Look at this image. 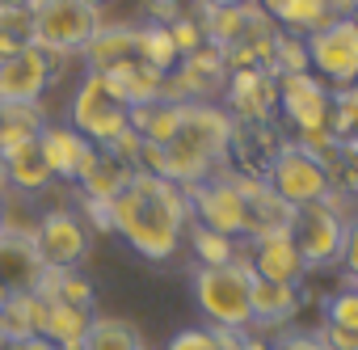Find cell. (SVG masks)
<instances>
[{"label": "cell", "instance_id": "6da1fadb", "mask_svg": "<svg viewBox=\"0 0 358 350\" xmlns=\"http://www.w3.org/2000/svg\"><path fill=\"white\" fill-rule=\"evenodd\" d=\"M114 207V237H122L143 262H169L186 241V228L194 220L186 186L169 178L135 169Z\"/></svg>", "mask_w": 358, "mask_h": 350}, {"label": "cell", "instance_id": "7a4b0ae2", "mask_svg": "<svg viewBox=\"0 0 358 350\" xmlns=\"http://www.w3.org/2000/svg\"><path fill=\"white\" fill-rule=\"evenodd\" d=\"M232 114L215 102H186L182 106V122L177 135L160 148V144H139V160L135 169L169 178L177 186H194L211 173H220L228 164V148H232Z\"/></svg>", "mask_w": 358, "mask_h": 350}, {"label": "cell", "instance_id": "3957f363", "mask_svg": "<svg viewBox=\"0 0 358 350\" xmlns=\"http://www.w3.org/2000/svg\"><path fill=\"white\" fill-rule=\"evenodd\" d=\"M190 291L215 329H253V304H249L253 270H249L245 253L228 266H194Z\"/></svg>", "mask_w": 358, "mask_h": 350}, {"label": "cell", "instance_id": "277c9868", "mask_svg": "<svg viewBox=\"0 0 358 350\" xmlns=\"http://www.w3.org/2000/svg\"><path fill=\"white\" fill-rule=\"evenodd\" d=\"M131 106L110 89V80L101 72H89L80 76L76 93H72V106H68V127L80 131L93 148H110L122 131H131Z\"/></svg>", "mask_w": 358, "mask_h": 350}, {"label": "cell", "instance_id": "5b68a950", "mask_svg": "<svg viewBox=\"0 0 358 350\" xmlns=\"http://www.w3.org/2000/svg\"><path fill=\"white\" fill-rule=\"evenodd\" d=\"M30 22H34V47H43L55 59L85 51L101 26L97 9H89L85 0H38L30 9Z\"/></svg>", "mask_w": 358, "mask_h": 350}, {"label": "cell", "instance_id": "8992f818", "mask_svg": "<svg viewBox=\"0 0 358 350\" xmlns=\"http://www.w3.org/2000/svg\"><path fill=\"white\" fill-rule=\"evenodd\" d=\"M190 195V211H194V224L203 228H215L232 241H249L253 224H249V207H245V195L236 190V178L232 169L224 164L220 173H211V178L186 186Z\"/></svg>", "mask_w": 358, "mask_h": 350}, {"label": "cell", "instance_id": "52a82bcc", "mask_svg": "<svg viewBox=\"0 0 358 350\" xmlns=\"http://www.w3.org/2000/svg\"><path fill=\"white\" fill-rule=\"evenodd\" d=\"M308 47V68L333 89H354L358 85V22L354 18H333L316 34L303 38Z\"/></svg>", "mask_w": 358, "mask_h": 350}, {"label": "cell", "instance_id": "ba28073f", "mask_svg": "<svg viewBox=\"0 0 358 350\" xmlns=\"http://www.w3.org/2000/svg\"><path fill=\"white\" fill-rule=\"evenodd\" d=\"M266 182H270L274 195L287 199L295 211H299V207H312V203H324V195L333 190L324 164H320L312 152H303L295 139H291V144H278V152H274V160H270V173H266Z\"/></svg>", "mask_w": 358, "mask_h": 350}, {"label": "cell", "instance_id": "9c48e42d", "mask_svg": "<svg viewBox=\"0 0 358 350\" xmlns=\"http://www.w3.org/2000/svg\"><path fill=\"white\" fill-rule=\"evenodd\" d=\"M345 224L337 211H329L324 203H312V207H299L295 211V224H291V237H295V249L303 258L308 270H324V266H341V249H345Z\"/></svg>", "mask_w": 358, "mask_h": 350}, {"label": "cell", "instance_id": "30bf717a", "mask_svg": "<svg viewBox=\"0 0 358 350\" xmlns=\"http://www.w3.org/2000/svg\"><path fill=\"white\" fill-rule=\"evenodd\" d=\"M34 245H38V253H43L47 266H55V270H80V262L89 253V224L72 207H51V211L38 216Z\"/></svg>", "mask_w": 358, "mask_h": 350}, {"label": "cell", "instance_id": "8fae6325", "mask_svg": "<svg viewBox=\"0 0 358 350\" xmlns=\"http://www.w3.org/2000/svg\"><path fill=\"white\" fill-rule=\"evenodd\" d=\"M55 68L59 59L47 55L43 47H22L13 51L9 59H0V106H30V102H43L47 85L55 80Z\"/></svg>", "mask_w": 358, "mask_h": 350}, {"label": "cell", "instance_id": "7c38bea8", "mask_svg": "<svg viewBox=\"0 0 358 350\" xmlns=\"http://www.w3.org/2000/svg\"><path fill=\"white\" fill-rule=\"evenodd\" d=\"M329 97H333V89L312 72L278 76V114L295 127V135L329 127Z\"/></svg>", "mask_w": 358, "mask_h": 350}, {"label": "cell", "instance_id": "4fadbf2b", "mask_svg": "<svg viewBox=\"0 0 358 350\" xmlns=\"http://www.w3.org/2000/svg\"><path fill=\"white\" fill-rule=\"evenodd\" d=\"M228 114L232 122L241 118V127H270L274 110H278V76L266 68H241L228 72Z\"/></svg>", "mask_w": 358, "mask_h": 350}, {"label": "cell", "instance_id": "5bb4252c", "mask_svg": "<svg viewBox=\"0 0 358 350\" xmlns=\"http://www.w3.org/2000/svg\"><path fill=\"white\" fill-rule=\"evenodd\" d=\"M245 262L257 279H270V283H287V287H299L308 266L295 249V237L291 232H262V237H249L245 241Z\"/></svg>", "mask_w": 358, "mask_h": 350}, {"label": "cell", "instance_id": "9a60e30c", "mask_svg": "<svg viewBox=\"0 0 358 350\" xmlns=\"http://www.w3.org/2000/svg\"><path fill=\"white\" fill-rule=\"evenodd\" d=\"M43 270H47V262H43L34 237L0 228V287H5L9 295L34 291L38 279H43Z\"/></svg>", "mask_w": 358, "mask_h": 350}, {"label": "cell", "instance_id": "2e32d148", "mask_svg": "<svg viewBox=\"0 0 358 350\" xmlns=\"http://www.w3.org/2000/svg\"><path fill=\"white\" fill-rule=\"evenodd\" d=\"M38 148H43V156H47V164H51V178H55V182H80L85 164H89L93 152H97L80 131L59 127V122H47V127L38 131Z\"/></svg>", "mask_w": 358, "mask_h": 350}, {"label": "cell", "instance_id": "e0dca14e", "mask_svg": "<svg viewBox=\"0 0 358 350\" xmlns=\"http://www.w3.org/2000/svg\"><path fill=\"white\" fill-rule=\"evenodd\" d=\"M89 72H110L122 64H139V26H97V34L89 38V47L80 51Z\"/></svg>", "mask_w": 358, "mask_h": 350}, {"label": "cell", "instance_id": "ac0fdd59", "mask_svg": "<svg viewBox=\"0 0 358 350\" xmlns=\"http://www.w3.org/2000/svg\"><path fill=\"white\" fill-rule=\"evenodd\" d=\"M249 304H253V325L278 329V325H291V321L299 316V308H303V291H299V287L270 283V279H257V274H253Z\"/></svg>", "mask_w": 358, "mask_h": 350}, {"label": "cell", "instance_id": "d6986e66", "mask_svg": "<svg viewBox=\"0 0 358 350\" xmlns=\"http://www.w3.org/2000/svg\"><path fill=\"white\" fill-rule=\"evenodd\" d=\"M0 156H5V186H13V190L38 195V190H47L55 182L51 178V164H47V156L38 148V139H26V144L0 152Z\"/></svg>", "mask_w": 358, "mask_h": 350}, {"label": "cell", "instance_id": "ffe728a7", "mask_svg": "<svg viewBox=\"0 0 358 350\" xmlns=\"http://www.w3.org/2000/svg\"><path fill=\"white\" fill-rule=\"evenodd\" d=\"M131 164L127 160H118L114 152H106V148H97L93 152V160L85 164V173H80V199H101V203H114L118 195H122V186L131 182Z\"/></svg>", "mask_w": 358, "mask_h": 350}, {"label": "cell", "instance_id": "44dd1931", "mask_svg": "<svg viewBox=\"0 0 358 350\" xmlns=\"http://www.w3.org/2000/svg\"><path fill=\"white\" fill-rule=\"evenodd\" d=\"M47 300L38 291H22V295H9L5 308H0V325H5V342H17V337H34L43 333L47 325Z\"/></svg>", "mask_w": 358, "mask_h": 350}, {"label": "cell", "instance_id": "7402d4cb", "mask_svg": "<svg viewBox=\"0 0 358 350\" xmlns=\"http://www.w3.org/2000/svg\"><path fill=\"white\" fill-rule=\"evenodd\" d=\"M270 18L282 34L308 38V34H316L320 26L333 22V9H329V0H278V9Z\"/></svg>", "mask_w": 358, "mask_h": 350}, {"label": "cell", "instance_id": "603a6c76", "mask_svg": "<svg viewBox=\"0 0 358 350\" xmlns=\"http://www.w3.org/2000/svg\"><path fill=\"white\" fill-rule=\"evenodd\" d=\"M89 325H93V312H89V308L51 304V308H47L43 337H51L59 350H72V346H85V337H89Z\"/></svg>", "mask_w": 358, "mask_h": 350}, {"label": "cell", "instance_id": "cb8c5ba5", "mask_svg": "<svg viewBox=\"0 0 358 350\" xmlns=\"http://www.w3.org/2000/svg\"><path fill=\"white\" fill-rule=\"evenodd\" d=\"M47 127V114H43V102H30V106H0V152H9L26 139H38V131Z\"/></svg>", "mask_w": 358, "mask_h": 350}, {"label": "cell", "instance_id": "d4e9b609", "mask_svg": "<svg viewBox=\"0 0 358 350\" xmlns=\"http://www.w3.org/2000/svg\"><path fill=\"white\" fill-rule=\"evenodd\" d=\"M85 350H143V337L127 316H97L93 312Z\"/></svg>", "mask_w": 358, "mask_h": 350}, {"label": "cell", "instance_id": "484cf974", "mask_svg": "<svg viewBox=\"0 0 358 350\" xmlns=\"http://www.w3.org/2000/svg\"><path fill=\"white\" fill-rule=\"evenodd\" d=\"M186 241H190V253L199 258V266H228V262L241 258V245H236L232 237H224V232H215V228H203V224H194V220H190V228H186Z\"/></svg>", "mask_w": 358, "mask_h": 350}, {"label": "cell", "instance_id": "4316f807", "mask_svg": "<svg viewBox=\"0 0 358 350\" xmlns=\"http://www.w3.org/2000/svg\"><path fill=\"white\" fill-rule=\"evenodd\" d=\"M38 195H26V190H13L5 186L0 190V228L9 232H22V237H34L38 232Z\"/></svg>", "mask_w": 358, "mask_h": 350}, {"label": "cell", "instance_id": "83f0119b", "mask_svg": "<svg viewBox=\"0 0 358 350\" xmlns=\"http://www.w3.org/2000/svg\"><path fill=\"white\" fill-rule=\"evenodd\" d=\"M139 59L152 64V68L164 72V76L182 64V55H177V47H173V38H169V26H156V22L139 26Z\"/></svg>", "mask_w": 358, "mask_h": 350}, {"label": "cell", "instance_id": "f1b7e54d", "mask_svg": "<svg viewBox=\"0 0 358 350\" xmlns=\"http://www.w3.org/2000/svg\"><path fill=\"white\" fill-rule=\"evenodd\" d=\"M324 325L341 333H358V287H337L324 300Z\"/></svg>", "mask_w": 358, "mask_h": 350}, {"label": "cell", "instance_id": "f546056e", "mask_svg": "<svg viewBox=\"0 0 358 350\" xmlns=\"http://www.w3.org/2000/svg\"><path fill=\"white\" fill-rule=\"evenodd\" d=\"M169 38H173V47H177V55H194L207 38H203V30H199V22L190 18V13H182L177 22H169Z\"/></svg>", "mask_w": 358, "mask_h": 350}, {"label": "cell", "instance_id": "4dcf8cb0", "mask_svg": "<svg viewBox=\"0 0 358 350\" xmlns=\"http://www.w3.org/2000/svg\"><path fill=\"white\" fill-rule=\"evenodd\" d=\"M164 350H220V333L215 329H182L169 337Z\"/></svg>", "mask_w": 358, "mask_h": 350}, {"label": "cell", "instance_id": "1f68e13d", "mask_svg": "<svg viewBox=\"0 0 358 350\" xmlns=\"http://www.w3.org/2000/svg\"><path fill=\"white\" fill-rule=\"evenodd\" d=\"M80 220H85L93 232H101V237L114 232V207L101 203V199H80Z\"/></svg>", "mask_w": 358, "mask_h": 350}, {"label": "cell", "instance_id": "d6a6232c", "mask_svg": "<svg viewBox=\"0 0 358 350\" xmlns=\"http://www.w3.org/2000/svg\"><path fill=\"white\" fill-rule=\"evenodd\" d=\"M341 270L350 283H358V216H350L345 224V249H341Z\"/></svg>", "mask_w": 358, "mask_h": 350}, {"label": "cell", "instance_id": "836d02e7", "mask_svg": "<svg viewBox=\"0 0 358 350\" xmlns=\"http://www.w3.org/2000/svg\"><path fill=\"white\" fill-rule=\"evenodd\" d=\"M270 350H329V346L320 342V333H278Z\"/></svg>", "mask_w": 358, "mask_h": 350}, {"label": "cell", "instance_id": "e575fe53", "mask_svg": "<svg viewBox=\"0 0 358 350\" xmlns=\"http://www.w3.org/2000/svg\"><path fill=\"white\" fill-rule=\"evenodd\" d=\"M5 350H59L51 337H43V333H34V337H17V342H9Z\"/></svg>", "mask_w": 358, "mask_h": 350}, {"label": "cell", "instance_id": "d590c367", "mask_svg": "<svg viewBox=\"0 0 358 350\" xmlns=\"http://www.w3.org/2000/svg\"><path fill=\"white\" fill-rule=\"evenodd\" d=\"M211 9H241V5H253V0H203Z\"/></svg>", "mask_w": 358, "mask_h": 350}, {"label": "cell", "instance_id": "8d00e7d4", "mask_svg": "<svg viewBox=\"0 0 358 350\" xmlns=\"http://www.w3.org/2000/svg\"><path fill=\"white\" fill-rule=\"evenodd\" d=\"M0 190H5V156H0Z\"/></svg>", "mask_w": 358, "mask_h": 350}, {"label": "cell", "instance_id": "74e56055", "mask_svg": "<svg viewBox=\"0 0 358 350\" xmlns=\"http://www.w3.org/2000/svg\"><path fill=\"white\" fill-rule=\"evenodd\" d=\"M85 5H89V9H101V5H106V0H85Z\"/></svg>", "mask_w": 358, "mask_h": 350}, {"label": "cell", "instance_id": "f35d334b", "mask_svg": "<svg viewBox=\"0 0 358 350\" xmlns=\"http://www.w3.org/2000/svg\"><path fill=\"white\" fill-rule=\"evenodd\" d=\"M5 300H9V291H5V287H0V308H5Z\"/></svg>", "mask_w": 358, "mask_h": 350}, {"label": "cell", "instance_id": "ab89813d", "mask_svg": "<svg viewBox=\"0 0 358 350\" xmlns=\"http://www.w3.org/2000/svg\"><path fill=\"white\" fill-rule=\"evenodd\" d=\"M0 346H9V342H5V325H0Z\"/></svg>", "mask_w": 358, "mask_h": 350}, {"label": "cell", "instance_id": "60d3db41", "mask_svg": "<svg viewBox=\"0 0 358 350\" xmlns=\"http://www.w3.org/2000/svg\"><path fill=\"white\" fill-rule=\"evenodd\" d=\"M350 18H354V22H358V0H354V13H350Z\"/></svg>", "mask_w": 358, "mask_h": 350}, {"label": "cell", "instance_id": "b9f144b4", "mask_svg": "<svg viewBox=\"0 0 358 350\" xmlns=\"http://www.w3.org/2000/svg\"><path fill=\"white\" fill-rule=\"evenodd\" d=\"M169 5H190V0H169Z\"/></svg>", "mask_w": 358, "mask_h": 350}, {"label": "cell", "instance_id": "7bdbcfd3", "mask_svg": "<svg viewBox=\"0 0 358 350\" xmlns=\"http://www.w3.org/2000/svg\"><path fill=\"white\" fill-rule=\"evenodd\" d=\"M350 93H354V106H358V85H354V89H350Z\"/></svg>", "mask_w": 358, "mask_h": 350}, {"label": "cell", "instance_id": "ee69618b", "mask_svg": "<svg viewBox=\"0 0 358 350\" xmlns=\"http://www.w3.org/2000/svg\"><path fill=\"white\" fill-rule=\"evenodd\" d=\"M350 287H358V283H350Z\"/></svg>", "mask_w": 358, "mask_h": 350}, {"label": "cell", "instance_id": "f6af8a7d", "mask_svg": "<svg viewBox=\"0 0 358 350\" xmlns=\"http://www.w3.org/2000/svg\"><path fill=\"white\" fill-rule=\"evenodd\" d=\"M0 350H5V346H0Z\"/></svg>", "mask_w": 358, "mask_h": 350}]
</instances>
